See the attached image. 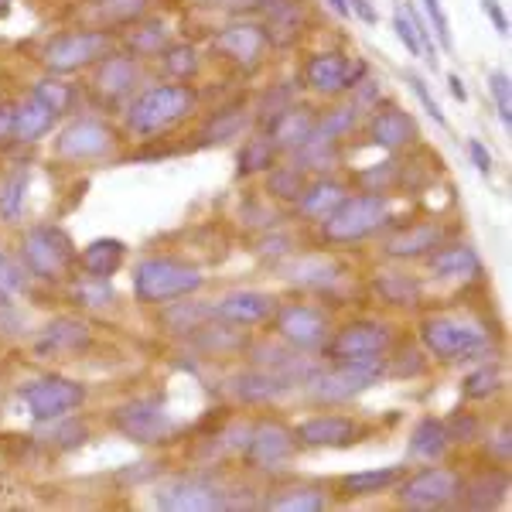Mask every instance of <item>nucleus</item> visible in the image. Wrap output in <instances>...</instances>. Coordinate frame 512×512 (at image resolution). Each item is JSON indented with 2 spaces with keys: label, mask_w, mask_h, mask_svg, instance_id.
I'll return each mask as SVG.
<instances>
[{
  "label": "nucleus",
  "mask_w": 512,
  "mask_h": 512,
  "mask_svg": "<svg viewBox=\"0 0 512 512\" xmlns=\"http://www.w3.org/2000/svg\"><path fill=\"white\" fill-rule=\"evenodd\" d=\"M113 38L106 31H76V35H62L55 38L52 45L45 48L41 62H45L48 72H76L82 65H93L103 55H110Z\"/></svg>",
  "instance_id": "9"
},
{
  "label": "nucleus",
  "mask_w": 512,
  "mask_h": 512,
  "mask_svg": "<svg viewBox=\"0 0 512 512\" xmlns=\"http://www.w3.org/2000/svg\"><path fill=\"white\" fill-rule=\"evenodd\" d=\"M35 96H38L45 106H52L55 113H65V110H69V103H72V89L65 86V82H59V79L38 82V86H35Z\"/></svg>",
  "instance_id": "47"
},
{
  "label": "nucleus",
  "mask_w": 512,
  "mask_h": 512,
  "mask_svg": "<svg viewBox=\"0 0 512 512\" xmlns=\"http://www.w3.org/2000/svg\"><path fill=\"white\" fill-rule=\"evenodd\" d=\"M147 0H99V14L106 21H130L137 14H144Z\"/></svg>",
  "instance_id": "48"
},
{
  "label": "nucleus",
  "mask_w": 512,
  "mask_h": 512,
  "mask_svg": "<svg viewBox=\"0 0 512 512\" xmlns=\"http://www.w3.org/2000/svg\"><path fill=\"white\" fill-rule=\"evenodd\" d=\"M424 7H427V14H431L434 31H437V38H441V45L451 48L454 38H451V21H448V11H444V4H441V0H424Z\"/></svg>",
  "instance_id": "54"
},
{
  "label": "nucleus",
  "mask_w": 512,
  "mask_h": 512,
  "mask_svg": "<svg viewBox=\"0 0 512 512\" xmlns=\"http://www.w3.org/2000/svg\"><path fill=\"white\" fill-rule=\"evenodd\" d=\"M297 441L311 444V448H345L359 437V427L352 424L349 417H338V414H325V417H311L297 427Z\"/></svg>",
  "instance_id": "20"
},
{
  "label": "nucleus",
  "mask_w": 512,
  "mask_h": 512,
  "mask_svg": "<svg viewBox=\"0 0 512 512\" xmlns=\"http://www.w3.org/2000/svg\"><path fill=\"white\" fill-rule=\"evenodd\" d=\"M216 315L229 325H260L277 311V297L263 291H233L216 304Z\"/></svg>",
  "instance_id": "18"
},
{
  "label": "nucleus",
  "mask_w": 512,
  "mask_h": 512,
  "mask_svg": "<svg viewBox=\"0 0 512 512\" xmlns=\"http://www.w3.org/2000/svg\"><path fill=\"white\" fill-rule=\"evenodd\" d=\"M113 284L103 277H82L72 284V301L79 304V308H106V304H113Z\"/></svg>",
  "instance_id": "37"
},
{
  "label": "nucleus",
  "mask_w": 512,
  "mask_h": 512,
  "mask_svg": "<svg viewBox=\"0 0 512 512\" xmlns=\"http://www.w3.org/2000/svg\"><path fill=\"white\" fill-rule=\"evenodd\" d=\"M233 390L239 400H250V403H260V400H274V396H284L291 390V379H284L280 373H243L233 383Z\"/></svg>",
  "instance_id": "32"
},
{
  "label": "nucleus",
  "mask_w": 512,
  "mask_h": 512,
  "mask_svg": "<svg viewBox=\"0 0 512 512\" xmlns=\"http://www.w3.org/2000/svg\"><path fill=\"white\" fill-rule=\"evenodd\" d=\"M243 127H246V113L229 110V113H222V117L212 120V127L205 130V137H209V140H229V137H236Z\"/></svg>",
  "instance_id": "49"
},
{
  "label": "nucleus",
  "mask_w": 512,
  "mask_h": 512,
  "mask_svg": "<svg viewBox=\"0 0 512 512\" xmlns=\"http://www.w3.org/2000/svg\"><path fill=\"white\" fill-rule=\"evenodd\" d=\"M451 437H448V427L441 424L437 417H424L420 424L414 427V434H410V454L420 461H437L444 458V451H448Z\"/></svg>",
  "instance_id": "29"
},
{
  "label": "nucleus",
  "mask_w": 512,
  "mask_h": 512,
  "mask_svg": "<svg viewBox=\"0 0 512 512\" xmlns=\"http://www.w3.org/2000/svg\"><path fill=\"white\" fill-rule=\"evenodd\" d=\"M274 154H277L274 140H270V137H253L250 144L243 147V154H239V171H243V175H250V171L270 168V164H274Z\"/></svg>",
  "instance_id": "40"
},
{
  "label": "nucleus",
  "mask_w": 512,
  "mask_h": 512,
  "mask_svg": "<svg viewBox=\"0 0 512 512\" xmlns=\"http://www.w3.org/2000/svg\"><path fill=\"white\" fill-rule=\"evenodd\" d=\"M123 256H127V246H123L120 239H96V243H89L86 250H82L79 260H82V270H86L89 277L110 280L120 270Z\"/></svg>",
  "instance_id": "25"
},
{
  "label": "nucleus",
  "mask_w": 512,
  "mask_h": 512,
  "mask_svg": "<svg viewBox=\"0 0 512 512\" xmlns=\"http://www.w3.org/2000/svg\"><path fill=\"white\" fill-rule=\"evenodd\" d=\"M461 495V478L451 468H424L400 485V502L410 509H441Z\"/></svg>",
  "instance_id": "11"
},
{
  "label": "nucleus",
  "mask_w": 512,
  "mask_h": 512,
  "mask_svg": "<svg viewBox=\"0 0 512 512\" xmlns=\"http://www.w3.org/2000/svg\"><path fill=\"white\" fill-rule=\"evenodd\" d=\"M158 506L168 512H212L226 506V499L205 478H171V482L161 485Z\"/></svg>",
  "instance_id": "13"
},
{
  "label": "nucleus",
  "mask_w": 512,
  "mask_h": 512,
  "mask_svg": "<svg viewBox=\"0 0 512 512\" xmlns=\"http://www.w3.org/2000/svg\"><path fill=\"white\" fill-rule=\"evenodd\" d=\"M52 123H55V110L31 93L18 110H14V137H18L21 144H35V140H41L52 130Z\"/></svg>",
  "instance_id": "23"
},
{
  "label": "nucleus",
  "mask_w": 512,
  "mask_h": 512,
  "mask_svg": "<svg viewBox=\"0 0 512 512\" xmlns=\"http://www.w3.org/2000/svg\"><path fill=\"white\" fill-rule=\"evenodd\" d=\"M291 96H294V89H291V86H280L277 93H267V99L260 103V117L267 120V123L274 120V117H280V113H284L287 106H294V103H291Z\"/></svg>",
  "instance_id": "52"
},
{
  "label": "nucleus",
  "mask_w": 512,
  "mask_h": 512,
  "mask_svg": "<svg viewBox=\"0 0 512 512\" xmlns=\"http://www.w3.org/2000/svg\"><path fill=\"white\" fill-rule=\"evenodd\" d=\"M328 4H332V11L338 14V18H349V14H352L349 0H328Z\"/></svg>",
  "instance_id": "62"
},
{
  "label": "nucleus",
  "mask_w": 512,
  "mask_h": 512,
  "mask_svg": "<svg viewBox=\"0 0 512 512\" xmlns=\"http://www.w3.org/2000/svg\"><path fill=\"white\" fill-rule=\"evenodd\" d=\"M441 226L434 222H424V226H414V229H403L400 236H393L386 243V253L396 256V260H410V256H424L431 253L434 246H441Z\"/></svg>",
  "instance_id": "26"
},
{
  "label": "nucleus",
  "mask_w": 512,
  "mask_h": 512,
  "mask_svg": "<svg viewBox=\"0 0 512 512\" xmlns=\"http://www.w3.org/2000/svg\"><path fill=\"white\" fill-rule=\"evenodd\" d=\"M277 335L294 349H318L328 335V318L308 304H287L277 311Z\"/></svg>",
  "instance_id": "15"
},
{
  "label": "nucleus",
  "mask_w": 512,
  "mask_h": 512,
  "mask_svg": "<svg viewBox=\"0 0 512 512\" xmlns=\"http://www.w3.org/2000/svg\"><path fill=\"white\" fill-rule=\"evenodd\" d=\"M448 82H451V96L458 99V103H465L468 93H465V86H461V79H458V76H451Z\"/></svg>",
  "instance_id": "61"
},
{
  "label": "nucleus",
  "mask_w": 512,
  "mask_h": 512,
  "mask_svg": "<svg viewBox=\"0 0 512 512\" xmlns=\"http://www.w3.org/2000/svg\"><path fill=\"white\" fill-rule=\"evenodd\" d=\"M202 270L192 263L171 260V256H151V260H140L134 270V294L144 304H164L175 301V297L195 294L202 287Z\"/></svg>",
  "instance_id": "1"
},
{
  "label": "nucleus",
  "mask_w": 512,
  "mask_h": 512,
  "mask_svg": "<svg viewBox=\"0 0 512 512\" xmlns=\"http://www.w3.org/2000/svg\"><path fill=\"white\" fill-rule=\"evenodd\" d=\"M297 202H301V212H304L308 219H321V222H325V219L338 209V205L345 202V185L321 178V181H315L311 188H304Z\"/></svg>",
  "instance_id": "27"
},
{
  "label": "nucleus",
  "mask_w": 512,
  "mask_h": 512,
  "mask_svg": "<svg viewBox=\"0 0 512 512\" xmlns=\"http://www.w3.org/2000/svg\"><path fill=\"white\" fill-rule=\"evenodd\" d=\"M297 451V434L291 427H284L280 420H263L250 431V441L243 444V458L250 468L260 472H277Z\"/></svg>",
  "instance_id": "10"
},
{
  "label": "nucleus",
  "mask_w": 512,
  "mask_h": 512,
  "mask_svg": "<svg viewBox=\"0 0 512 512\" xmlns=\"http://www.w3.org/2000/svg\"><path fill=\"white\" fill-rule=\"evenodd\" d=\"M328 506L325 492L311 489V485H297V489H287L270 499V509L277 512H321Z\"/></svg>",
  "instance_id": "35"
},
{
  "label": "nucleus",
  "mask_w": 512,
  "mask_h": 512,
  "mask_svg": "<svg viewBox=\"0 0 512 512\" xmlns=\"http://www.w3.org/2000/svg\"><path fill=\"white\" fill-rule=\"evenodd\" d=\"M14 134V106H0V140Z\"/></svg>",
  "instance_id": "60"
},
{
  "label": "nucleus",
  "mask_w": 512,
  "mask_h": 512,
  "mask_svg": "<svg viewBox=\"0 0 512 512\" xmlns=\"http://www.w3.org/2000/svg\"><path fill=\"white\" fill-rule=\"evenodd\" d=\"M369 134L379 147H386V151H396V147L410 144V140L417 137V123L410 113L396 110V106H386V110H379L373 123H369Z\"/></svg>",
  "instance_id": "22"
},
{
  "label": "nucleus",
  "mask_w": 512,
  "mask_h": 512,
  "mask_svg": "<svg viewBox=\"0 0 512 512\" xmlns=\"http://www.w3.org/2000/svg\"><path fill=\"white\" fill-rule=\"evenodd\" d=\"M21 400L28 403L31 417L48 424V420H62L76 407H82L86 390H82V383H72V379H65V376H45V379H35V383L21 386Z\"/></svg>",
  "instance_id": "7"
},
{
  "label": "nucleus",
  "mask_w": 512,
  "mask_h": 512,
  "mask_svg": "<svg viewBox=\"0 0 512 512\" xmlns=\"http://www.w3.org/2000/svg\"><path fill=\"white\" fill-rule=\"evenodd\" d=\"M444 427H448V437H451V441H465V444H468V441H475V437L482 434V424H478V417H475V414H454Z\"/></svg>",
  "instance_id": "50"
},
{
  "label": "nucleus",
  "mask_w": 512,
  "mask_h": 512,
  "mask_svg": "<svg viewBox=\"0 0 512 512\" xmlns=\"http://www.w3.org/2000/svg\"><path fill=\"white\" fill-rule=\"evenodd\" d=\"M366 72L362 62H349L345 55L338 52H321V55H311L308 65H304V76H308V86L315 93H325V96H335V93H345V89H355Z\"/></svg>",
  "instance_id": "12"
},
{
  "label": "nucleus",
  "mask_w": 512,
  "mask_h": 512,
  "mask_svg": "<svg viewBox=\"0 0 512 512\" xmlns=\"http://www.w3.org/2000/svg\"><path fill=\"white\" fill-rule=\"evenodd\" d=\"M209 315H216V311L205 308V304L185 301V304H178V308H171L168 315H164V321H168L171 332H192V328H202V321Z\"/></svg>",
  "instance_id": "41"
},
{
  "label": "nucleus",
  "mask_w": 512,
  "mask_h": 512,
  "mask_svg": "<svg viewBox=\"0 0 512 512\" xmlns=\"http://www.w3.org/2000/svg\"><path fill=\"white\" fill-rule=\"evenodd\" d=\"M113 427L134 444H164L181 434V424L164 410L158 396H144V400H130L117 407L113 410Z\"/></svg>",
  "instance_id": "4"
},
{
  "label": "nucleus",
  "mask_w": 512,
  "mask_h": 512,
  "mask_svg": "<svg viewBox=\"0 0 512 512\" xmlns=\"http://www.w3.org/2000/svg\"><path fill=\"white\" fill-rule=\"evenodd\" d=\"M393 31H396V38L403 41V48H407L414 59H427L431 65H437L434 59V45H431V38H427V28L420 24V18L414 14V7H407V4H400L396 7V14H393Z\"/></svg>",
  "instance_id": "24"
},
{
  "label": "nucleus",
  "mask_w": 512,
  "mask_h": 512,
  "mask_svg": "<svg viewBox=\"0 0 512 512\" xmlns=\"http://www.w3.org/2000/svg\"><path fill=\"white\" fill-rule=\"evenodd\" d=\"M113 144V130L99 120H76L62 130L55 140V154L65 161H89L106 154Z\"/></svg>",
  "instance_id": "14"
},
{
  "label": "nucleus",
  "mask_w": 512,
  "mask_h": 512,
  "mask_svg": "<svg viewBox=\"0 0 512 512\" xmlns=\"http://www.w3.org/2000/svg\"><path fill=\"white\" fill-rule=\"evenodd\" d=\"M21 291V274L4 253H0V304H11V294Z\"/></svg>",
  "instance_id": "53"
},
{
  "label": "nucleus",
  "mask_w": 512,
  "mask_h": 512,
  "mask_svg": "<svg viewBox=\"0 0 512 512\" xmlns=\"http://www.w3.org/2000/svg\"><path fill=\"white\" fill-rule=\"evenodd\" d=\"M161 62H164V72L175 79H188L192 72L198 69V55L192 45H171L161 52Z\"/></svg>",
  "instance_id": "42"
},
{
  "label": "nucleus",
  "mask_w": 512,
  "mask_h": 512,
  "mask_svg": "<svg viewBox=\"0 0 512 512\" xmlns=\"http://www.w3.org/2000/svg\"><path fill=\"white\" fill-rule=\"evenodd\" d=\"M468 151H472L475 168L482 171V175H489V171H492V154L482 147V140H468Z\"/></svg>",
  "instance_id": "59"
},
{
  "label": "nucleus",
  "mask_w": 512,
  "mask_h": 512,
  "mask_svg": "<svg viewBox=\"0 0 512 512\" xmlns=\"http://www.w3.org/2000/svg\"><path fill=\"white\" fill-rule=\"evenodd\" d=\"M164 45H168V24L161 21L140 24L134 35H130V52L134 55H161Z\"/></svg>",
  "instance_id": "39"
},
{
  "label": "nucleus",
  "mask_w": 512,
  "mask_h": 512,
  "mask_svg": "<svg viewBox=\"0 0 512 512\" xmlns=\"http://www.w3.org/2000/svg\"><path fill=\"white\" fill-rule=\"evenodd\" d=\"M21 256H24V263H28L31 274H38L45 280L65 277L69 263L76 260L69 236H65L62 229H55V226H35V229H31V233L24 236V243H21Z\"/></svg>",
  "instance_id": "8"
},
{
  "label": "nucleus",
  "mask_w": 512,
  "mask_h": 512,
  "mask_svg": "<svg viewBox=\"0 0 512 512\" xmlns=\"http://www.w3.org/2000/svg\"><path fill=\"white\" fill-rule=\"evenodd\" d=\"M410 89H414V93H417V99H420V103H424V110H427V113H431V117H434V120H437V123H441V127H444V123H448V120H444L441 106H437V103H434V96H431V93H427L424 79H420V76H410Z\"/></svg>",
  "instance_id": "56"
},
{
  "label": "nucleus",
  "mask_w": 512,
  "mask_h": 512,
  "mask_svg": "<svg viewBox=\"0 0 512 512\" xmlns=\"http://www.w3.org/2000/svg\"><path fill=\"white\" fill-rule=\"evenodd\" d=\"M315 113L308 106H287L280 117L270 120V140H274L277 151H297L304 140L315 130Z\"/></svg>",
  "instance_id": "21"
},
{
  "label": "nucleus",
  "mask_w": 512,
  "mask_h": 512,
  "mask_svg": "<svg viewBox=\"0 0 512 512\" xmlns=\"http://www.w3.org/2000/svg\"><path fill=\"white\" fill-rule=\"evenodd\" d=\"M489 93L495 99V113H499L502 127L512 123V82L506 72H492L489 76Z\"/></svg>",
  "instance_id": "45"
},
{
  "label": "nucleus",
  "mask_w": 512,
  "mask_h": 512,
  "mask_svg": "<svg viewBox=\"0 0 512 512\" xmlns=\"http://www.w3.org/2000/svg\"><path fill=\"white\" fill-rule=\"evenodd\" d=\"M263 45H267V31L260 24L239 21L229 24L216 35V52H222L226 59H233L239 65H256L263 55Z\"/></svg>",
  "instance_id": "17"
},
{
  "label": "nucleus",
  "mask_w": 512,
  "mask_h": 512,
  "mask_svg": "<svg viewBox=\"0 0 512 512\" xmlns=\"http://www.w3.org/2000/svg\"><path fill=\"white\" fill-rule=\"evenodd\" d=\"M386 373L383 355H355V359H338L332 373L311 376V393L321 403H345L355 400L362 390L376 383Z\"/></svg>",
  "instance_id": "3"
},
{
  "label": "nucleus",
  "mask_w": 512,
  "mask_h": 512,
  "mask_svg": "<svg viewBox=\"0 0 512 512\" xmlns=\"http://www.w3.org/2000/svg\"><path fill=\"white\" fill-rule=\"evenodd\" d=\"M482 11H485V18L492 21V28L499 31V35H509V18H506V11L499 7V0H482Z\"/></svg>",
  "instance_id": "58"
},
{
  "label": "nucleus",
  "mask_w": 512,
  "mask_h": 512,
  "mask_svg": "<svg viewBox=\"0 0 512 512\" xmlns=\"http://www.w3.org/2000/svg\"><path fill=\"white\" fill-rule=\"evenodd\" d=\"M7 4H11V0H0V7H7Z\"/></svg>",
  "instance_id": "63"
},
{
  "label": "nucleus",
  "mask_w": 512,
  "mask_h": 512,
  "mask_svg": "<svg viewBox=\"0 0 512 512\" xmlns=\"http://www.w3.org/2000/svg\"><path fill=\"white\" fill-rule=\"evenodd\" d=\"M379 291H383L386 301H396V304H414V297H417V287L410 284V280H396V277L379 280Z\"/></svg>",
  "instance_id": "51"
},
{
  "label": "nucleus",
  "mask_w": 512,
  "mask_h": 512,
  "mask_svg": "<svg viewBox=\"0 0 512 512\" xmlns=\"http://www.w3.org/2000/svg\"><path fill=\"white\" fill-rule=\"evenodd\" d=\"M195 106V93L185 86H154L130 106V130L134 134H161V130L175 127L178 120H185Z\"/></svg>",
  "instance_id": "2"
},
{
  "label": "nucleus",
  "mask_w": 512,
  "mask_h": 512,
  "mask_svg": "<svg viewBox=\"0 0 512 512\" xmlns=\"http://www.w3.org/2000/svg\"><path fill=\"white\" fill-rule=\"evenodd\" d=\"M509 492V478L502 472H482L478 478L465 485V502L472 509H492L499 506L502 499H506Z\"/></svg>",
  "instance_id": "34"
},
{
  "label": "nucleus",
  "mask_w": 512,
  "mask_h": 512,
  "mask_svg": "<svg viewBox=\"0 0 512 512\" xmlns=\"http://www.w3.org/2000/svg\"><path fill=\"white\" fill-rule=\"evenodd\" d=\"M24 192H28V171H14L11 178L0 181V219L4 222L21 219Z\"/></svg>",
  "instance_id": "38"
},
{
  "label": "nucleus",
  "mask_w": 512,
  "mask_h": 512,
  "mask_svg": "<svg viewBox=\"0 0 512 512\" xmlns=\"http://www.w3.org/2000/svg\"><path fill=\"white\" fill-rule=\"evenodd\" d=\"M287 277H291L294 284H301V287H328L338 274H335L332 260H325V256H308V260L294 263Z\"/></svg>",
  "instance_id": "36"
},
{
  "label": "nucleus",
  "mask_w": 512,
  "mask_h": 512,
  "mask_svg": "<svg viewBox=\"0 0 512 512\" xmlns=\"http://www.w3.org/2000/svg\"><path fill=\"white\" fill-rule=\"evenodd\" d=\"M390 345V328L376 321H352L328 342V359H355V355H379Z\"/></svg>",
  "instance_id": "16"
},
{
  "label": "nucleus",
  "mask_w": 512,
  "mask_h": 512,
  "mask_svg": "<svg viewBox=\"0 0 512 512\" xmlns=\"http://www.w3.org/2000/svg\"><path fill=\"white\" fill-rule=\"evenodd\" d=\"M270 192L277 198H301V192H304L301 168H277L274 175H270Z\"/></svg>",
  "instance_id": "46"
},
{
  "label": "nucleus",
  "mask_w": 512,
  "mask_h": 512,
  "mask_svg": "<svg viewBox=\"0 0 512 512\" xmlns=\"http://www.w3.org/2000/svg\"><path fill=\"white\" fill-rule=\"evenodd\" d=\"M390 216L383 195H359L345 198L342 205L325 219V239L328 243H355V239H366L376 233L379 226Z\"/></svg>",
  "instance_id": "5"
},
{
  "label": "nucleus",
  "mask_w": 512,
  "mask_h": 512,
  "mask_svg": "<svg viewBox=\"0 0 512 512\" xmlns=\"http://www.w3.org/2000/svg\"><path fill=\"white\" fill-rule=\"evenodd\" d=\"M79 441H86V427L76 424V420L52 427V444H59V448H76Z\"/></svg>",
  "instance_id": "55"
},
{
  "label": "nucleus",
  "mask_w": 512,
  "mask_h": 512,
  "mask_svg": "<svg viewBox=\"0 0 512 512\" xmlns=\"http://www.w3.org/2000/svg\"><path fill=\"white\" fill-rule=\"evenodd\" d=\"M355 120H359V106H338L335 113H328L325 120L315 123V130H311V134L325 137V140H338L345 130H352Z\"/></svg>",
  "instance_id": "43"
},
{
  "label": "nucleus",
  "mask_w": 512,
  "mask_h": 512,
  "mask_svg": "<svg viewBox=\"0 0 512 512\" xmlns=\"http://www.w3.org/2000/svg\"><path fill=\"white\" fill-rule=\"evenodd\" d=\"M403 478V468L400 465H390V468H369V472H352L342 478V492L349 499H359V495H376V492H386L393 489L396 482Z\"/></svg>",
  "instance_id": "30"
},
{
  "label": "nucleus",
  "mask_w": 512,
  "mask_h": 512,
  "mask_svg": "<svg viewBox=\"0 0 512 512\" xmlns=\"http://www.w3.org/2000/svg\"><path fill=\"white\" fill-rule=\"evenodd\" d=\"M431 267L437 277H475L478 270H482V260H478V253L472 246L461 243V246H444V250H437Z\"/></svg>",
  "instance_id": "33"
},
{
  "label": "nucleus",
  "mask_w": 512,
  "mask_h": 512,
  "mask_svg": "<svg viewBox=\"0 0 512 512\" xmlns=\"http://www.w3.org/2000/svg\"><path fill=\"white\" fill-rule=\"evenodd\" d=\"M137 86V65L134 59H106L96 72V89L106 99H117Z\"/></svg>",
  "instance_id": "31"
},
{
  "label": "nucleus",
  "mask_w": 512,
  "mask_h": 512,
  "mask_svg": "<svg viewBox=\"0 0 512 512\" xmlns=\"http://www.w3.org/2000/svg\"><path fill=\"white\" fill-rule=\"evenodd\" d=\"M499 369L495 366H482L475 369L472 376H465V383H461V393L468 396V400H489V396L499 390Z\"/></svg>",
  "instance_id": "44"
},
{
  "label": "nucleus",
  "mask_w": 512,
  "mask_h": 512,
  "mask_svg": "<svg viewBox=\"0 0 512 512\" xmlns=\"http://www.w3.org/2000/svg\"><path fill=\"white\" fill-rule=\"evenodd\" d=\"M489 454H492L495 461H502V465H506V461L512 458V434H509V427H502V431L489 441Z\"/></svg>",
  "instance_id": "57"
},
{
  "label": "nucleus",
  "mask_w": 512,
  "mask_h": 512,
  "mask_svg": "<svg viewBox=\"0 0 512 512\" xmlns=\"http://www.w3.org/2000/svg\"><path fill=\"white\" fill-rule=\"evenodd\" d=\"M89 325L82 318H55L52 325L41 328V335L35 338V355L48 359V355H65V352H79L82 345H89Z\"/></svg>",
  "instance_id": "19"
},
{
  "label": "nucleus",
  "mask_w": 512,
  "mask_h": 512,
  "mask_svg": "<svg viewBox=\"0 0 512 512\" xmlns=\"http://www.w3.org/2000/svg\"><path fill=\"white\" fill-rule=\"evenodd\" d=\"M420 338H424L427 352L437 355V359H472L489 345V335L482 328L458 318H427L420 325Z\"/></svg>",
  "instance_id": "6"
},
{
  "label": "nucleus",
  "mask_w": 512,
  "mask_h": 512,
  "mask_svg": "<svg viewBox=\"0 0 512 512\" xmlns=\"http://www.w3.org/2000/svg\"><path fill=\"white\" fill-rule=\"evenodd\" d=\"M301 21L297 0H274L267 7V38H274V45H294L301 35Z\"/></svg>",
  "instance_id": "28"
}]
</instances>
